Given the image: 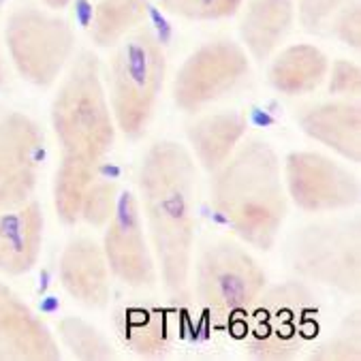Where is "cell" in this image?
<instances>
[{
	"label": "cell",
	"mask_w": 361,
	"mask_h": 361,
	"mask_svg": "<svg viewBox=\"0 0 361 361\" xmlns=\"http://www.w3.org/2000/svg\"><path fill=\"white\" fill-rule=\"evenodd\" d=\"M66 3H68V0H45V5L51 7V9H62Z\"/></svg>",
	"instance_id": "f1b7e54d"
},
{
	"label": "cell",
	"mask_w": 361,
	"mask_h": 361,
	"mask_svg": "<svg viewBox=\"0 0 361 361\" xmlns=\"http://www.w3.org/2000/svg\"><path fill=\"white\" fill-rule=\"evenodd\" d=\"M118 334L122 342L143 359H157L171 350V312L159 306H130L118 312Z\"/></svg>",
	"instance_id": "ffe728a7"
},
{
	"label": "cell",
	"mask_w": 361,
	"mask_h": 361,
	"mask_svg": "<svg viewBox=\"0 0 361 361\" xmlns=\"http://www.w3.org/2000/svg\"><path fill=\"white\" fill-rule=\"evenodd\" d=\"M331 32L344 45L359 49L361 47V5L359 0H344L342 7L329 22Z\"/></svg>",
	"instance_id": "484cf974"
},
{
	"label": "cell",
	"mask_w": 361,
	"mask_h": 361,
	"mask_svg": "<svg viewBox=\"0 0 361 361\" xmlns=\"http://www.w3.org/2000/svg\"><path fill=\"white\" fill-rule=\"evenodd\" d=\"M60 282L82 306L105 308L111 295V271L103 248L90 238L71 240L60 257Z\"/></svg>",
	"instance_id": "5bb4252c"
},
{
	"label": "cell",
	"mask_w": 361,
	"mask_h": 361,
	"mask_svg": "<svg viewBox=\"0 0 361 361\" xmlns=\"http://www.w3.org/2000/svg\"><path fill=\"white\" fill-rule=\"evenodd\" d=\"M167 60L161 41L150 30L122 39L109 64L114 122L128 139L148 130L165 82Z\"/></svg>",
	"instance_id": "5b68a950"
},
{
	"label": "cell",
	"mask_w": 361,
	"mask_h": 361,
	"mask_svg": "<svg viewBox=\"0 0 361 361\" xmlns=\"http://www.w3.org/2000/svg\"><path fill=\"white\" fill-rule=\"evenodd\" d=\"M284 180L288 197L310 214L348 209L361 199L359 180L346 167L310 150H298L286 157Z\"/></svg>",
	"instance_id": "30bf717a"
},
{
	"label": "cell",
	"mask_w": 361,
	"mask_h": 361,
	"mask_svg": "<svg viewBox=\"0 0 361 361\" xmlns=\"http://www.w3.org/2000/svg\"><path fill=\"white\" fill-rule=\"evenodd\" d=\"M103 252L109 271L133 288H150L157 282L152 250L143 233L141 209L133 192L118 197L114 216L107 223Z\"/></svg>",
	"instance_id": "7c38bea8"
},
{
	"label": "cell",
	"mask_w": 361,
	"mask_h": 361,
	"mask_svg": "<svg viewBox=\"0 0 361 361\" xmlns=\"http://www.w3.org/2000/svg\"><path fill=\"white\" fill-rule=\"evenodd\" d=\"M60 357L47 325L0 282V361H58Z\"/></svg>",
	"instance_id": "4fadbf2b"
},
{
	"label": "cell",
	"mask_w": 361,
	"mask_h": 361,
	"mask_svg": "<svg viewBox=\"0 0 361 361\" xmlns=\"http://www.w3.org/2000/svg\"><path fill=\"white\" fill-rule=\"evenodd\" d=\"M118 184L111 180H92L88 186L82 207H80V221L88 223L90 227H103L109 223L114 216L116 203H118Z\"/></svg>",
	"instance_id": "603a6c76"
},
{
	"label": "cell",
	"mask_w": 361,
	"mask_h": 361,
	"mask_svg": "<svg viewBox=\"0 0 361 361\" xmlns=\"http://www.w3.org/2000/svg\"><path fill=\"white\" fill-rule=\"evenodd\" d=\"M51 126L62 152L54 182V207L64 225H75L82 199L116 139L101 64L92 51H82L71 64L51 105Z\"/></svg>",
	"instance_id": "6da1fadb"
},
{
	"label": "cell",
	"mask_w": 361,
	"mask_h": 361,
	"mask_svg": "<svg viewBox=\"0 0 361 361\" xmlns=\"http://www.w3.org/2000/svg\"><path fill=\"white\" fill-rule=\"evenodd\" d=\"M3 80H5V73H3V62H0V86H3Z\"/></svg>",
	"instance_id": "f546056e"
},
{
	"label": "cell",
	"mask_w": 361,
	"mask_h": 361,
	"mask_svg": "<svg viewBox=\"0 0 361 361\" xmlns=\"http://www.w3.org/2000/svg\"><path fill=\"white\" fill-rule=\"evenodd\" d=\"M246 118L238 111H216L188 124V141L197 161L205 171L214 173L242 143L246 135Z\"/></svg>",
	"instance_id": "ac0fdd59"
},
{
	"label": "cell",
	"mask_w": 361,
	"mask_h": 361,
	"mask_svg": "<svg viewBox=\"0 0 361 361\" xmlns=\"http://www.w3.org/2000/svg\"><path fill=\"white\" fill-rule=\"evenodd\" d=\"M265 286L267 276L263 267L242 244L214 240L201 248L195 269V293L219 325L242 321Z\"/></svg>",
	"instance_id": "52a82bcc"
},
{
	"label": "cell",
	"mask_w": 361,
	"mask_h": 361,
	"mask_svg": "<svg viewBox=\"0 0 361 361\" xmlns=\"http://www.w3.org/2000/svg\"><path fill=\"white\" fill-rule=\"evenodd\" d=\"M344 0H300V22L308 32H321Z\"/></svg>",
	"instance_id": "83f0119b"
},
{
	"label": "cell",
	"mask_w": 361,
	"mask_h": 361,
	"mask_svg": "<svg viewBox=\"0 0 361 361\" xmlns=\"http://www.w3.org/2000/svg\"><path fill=\"white\" fill-rule=\"evenodd\" d=\"M327 56L314 45H291L282 49L269 66V84L286 97L314 92L327 78Z\"/></svg>",
	"instance_id": "d6986e66"
},
{
	"label": "cell",
	"mask_w": 361,
	"mask_h": 361,
	"mask_svg": "<svg viewBox=\"0 0 361 361\" xmlns=\"http://www.w3.org/2000/svg\"><path fill=\"white\" fill-rule=\"evenodd\" d=\"M293 0H248L240 20V35L255 60H267L291 32Z\"/></svg>",
	"instance_id": "e0dca14e"
},
{
	"label": "cell",
	"mask_w": 361,
	"mask_h": 361,
	"mask_svg": "<svg viewBox=\"0 0 361 361\" xmlns=\"http://www.w3.org/2000/svg\"><path fill=\"white\" fill-rule=\"evenodd\" d=\"M300 128L342 159L361 163V107L357 101H327L306 107Z\"/></svg>",
	"instance_id": "9a60e30c"
},
{
	"label": "cell",
	"mask_w": 361,
	"mask_h": 361,
	"mask_svg": "<svg viewBox=\"0 0 361 361\" xmlns=\"http://www.w3.org/2000/svg\"><path fill=\"white\" fill-rule=\"evenodd\" d=\"M291 271L308 282L359 298L361 293V223L329 219L298 229L286 244Z\"/></svg>",
	"instance_id": "8992f818"
},
{
	"label": "cell",
	"mask_w": 361,
	"mask_h": 361,
	"mask_svg": "<svg viewBox=\"0 0 361 361\" xmlns=\"http://www.w3.org/2000/svg\"><path fill=\"white\" fill-rule=\"evenodd\" d=\"M250 73V60L242 45L219 39L195 49L173 82V103L186 114H197L225 99Z\"/></svg>",
	"instance_id": "9c48e42d"
},
{
	"label": "cell",
	"mask_w": 361,
	"mask_h": 361,
	"mask_svg": "<svg viewBox=\"0 0 361 361\" xmlns=\"http://www.w3.org/2000/svg\"><path fill=\"white\" fill-rule=\"evenodd\" d=\"M137 186L161 278L173 298H184L197 231V167L186 146L154 141L137 167Z\"/></svg>",
	"instance_id": "7a4b0ae2"
},
{
	"label": "cell",
	"mask_w": 361,
	"mask_h": 361,
	"mask_svg": "<svg viewBox=\"0 0 361 361\" xmlns=\"http://www.w3.org/2000/svg\"><path fill=\"white\" fill-rule=\"evenodd\" d=\"M43 157V133L24 114L0 120V212L20 207L37 186Z\"/></svg>",
	"instance_id": "8fae6325"
},
{
	"label": "cell",
	"mask_w": 361,
	"mask_h": 361,
	"mask_svg": "<svg viewBox=\"0 0 361 361\" xmlns=\"http://www.w3.org/2000/svg\"><path fill=\"white\" fill-rule=\"evenodd\" d=\"M7 45L20 75L45 88L56 82L73 54V30L56 16L20 9L7 22Z\"/></svg>",
	"instance_id": "ba28073f"
},
{
	"label": "cell",
	"mask_w": 361,
	"mask_h": 361,
	"mask_svg": "<svg viewBox=\"0 0 361 361\" xmlns=\"http://www.w3.org/2000/svg\"><path fill=\"white\" fill-rule=\"evenodd\" d=\"M43 244V214L39 203L26 201L0 214V271L20 276L35 267Z\"/></svg>",
	"instance_id": "2e32d148"
},
{
	"label": "cell",
	"mask_w": 361,
	"mask_h": 361,
	"mask_svg": "<svg viewBox=\"0 0 361 361\" xmlns=\"http://www.w3.org/2000/svg\"><path fill=\"white\" fill-rule=\"evenodd\" d=\"M244 355L257 361H288L317 336L319 304L300 280L265 286L248 310Z\"/></svg>",
	"instance_id": "277c9868"
},
{
	"label": "cell",
	"mask_w": 361,
	"mask_h": 361,
	"mask_svg": "<svg viewBox=\"0 0 361 361\" xmlns=\"http://www.w3.org/2000/svg\"><path fill=\"white\" fill-rule=\"evenodd\" d=\"M212 207L248 246L267 252L286 221V192L276 150L250 137L212 173Z\"/></svg>",
	"instance_id": "3957f363"
},
{
	"label": "cell",
	"mask_w": 361,
	"mask_h": 361,
	"mask_svg": "<svg viewBox=\"0 0 361 361\" xmlns=\"http://www.w3.org/2000/svg\"><path fill=\"white\" fill-rule=\"evenodd\" d=\"M329 73V92L336 97L359 101L361 94V68L350 60H336Z\"/></svg>",
	"instance_id": "4316f807"
},
{
	"label": "cell",
	"mask_w": 361,
	"mask_h": 361,
	"mask_svg": "<svg viewBox=\"0 0 361 361\" xmlns=\"http://www.w3.org/2000/svg\"><path fill=\"white\" fill-rule=\"evenodd\" d=\"M312 361H359L361 359V325L359 312L348 314L336 338L327 340L312 355Z\"/></svg>",
	"instance_id": "cb8c5ba5"
},
{
	"label": "cell",
	"mask_w": 361,
	"mask_h": 361,
	"mask_svg": "<svg viewBox=\"0 0 361 361\" xmlns=\"http://www.w3.org/2000/svg\"><path fill=\"white\" fill-rule=\"evenodd\" d=\"M148 16V0H99L92 20V39L99 47L118 45Z\"/></svg>",
	"instance_id": "44dd1931"
},
{
	"label": "cell",
	"mask_w": 361,
	"mask_h": 361,
	"mask_svg": "<svg viewBox=\"0 0 361 361\" xmlns=\"http://www.w3.org/2000/svg\"><path fill=\"white\" fill-rule=\"evenodd\" d=\"M58 334L62 344L71 350L75 359L84 361H109L116 359V353L107 338L88 321L80 317H66L58 323Z\"/></svg>",
	"instance_id": "7402d4cb"
},
{
	"label": "cell",
	"mask_w": 361,
	"mask_h": 361,
	"mask_svg": "<svg viewBox=\"0 0 361 361\" xmlns=\"http://www.w3.org/2000/svg\"><path fill=\"white\" fill-rule=\"evenodd\" d=\"M161 7L184 20H225L240 11L242 0H159Z\"/></svg>",
	"instance_id": "d4e9b609"
}]
</instances>
